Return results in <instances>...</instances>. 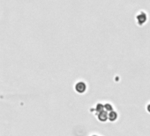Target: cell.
<instances>
[{
  "mask_svg": "<svg viewBox=\"0 0 150 136\" xmlns=\"http://www.w3.org/2000/svg\"><path fill=\"white\" fill-rule=\"evenodd\" d=\"M146 20H147L146 13H145L144 12H140L136 16V21H137V23L139 25H143L146 21Z\"/></svg>",
  "mask_w": 150,
  "mask_h": 136,
  "instance_id": "obj_1",
  "label": "cell"
},
{
  "mask_svg": "<svg viewBox=\"0 0 150 136\" xmlns=\"http://www.w3.org/2000/svg\"><path fill=\"white\" fill-rule=\"evenodd\" d=\"M117 118V112H115V111H111V112L110 113V120H111V121H115Z\"/></svg>",
  "mask_w": 150,
  "mask_h": 136,
  "instance_id": "obj_2",
  "label": "cell"
},
{
  "mask_svg": "<svg viewBox=\"0 0 150 136\" xmlns=\"http://www.w3.org/2000/svg\"><path fill=\"white\" fill-rule=\"evenodd\" d=\"M146 109L147 112H148V113H150V103H148L146 104Z\"/></svg>",
  "mask_w": 150,
  "mask_h": 136,
  "instance_id": "obj_3",
  "label": "cell"
}]
</instances>
